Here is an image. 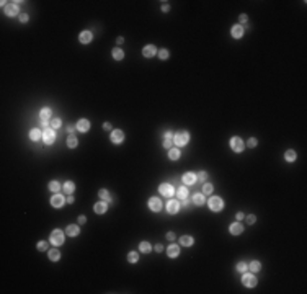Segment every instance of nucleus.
Returning <instances> with one entry per match:
<instances>
[{"label":"nucleus","mask_w":307,"mask_h":294,"mask_svg":"<svg viewBox=\"0 0 307 294\" xmlns=\"http://www.w3.org/2000/svg\"><path fill=\"white\" fill-rule=\"evenodd\" d=\"M38 249L41 250V252H46V250H48V242H39V244H38Z\"/></svg>","instance_id":"42"},{"label":"nucleus","mask_w":307,"mask_h":294,"mask_svg":"<svg viewBox=\"0 0 307 294\" xmlns=\"http://www.w3.org/2000/svg\"><path fill=\"white\" fill-rule=\"evenodd\" d=\"M284 159L288 160V162H294V160H296V152H294V151H288L284 154Z\"/></svg>","instance_id":"34"},{"label":"nucleus","mask_w":307,"mask_h":294,"mask_svg":"<svg viewBox=\"0 0 307 294\" xmlns=\"http://www.w3.org/2000/svg\"><path fill=\"white\" fill-rule=\"evenodd\" d=\"M206 177H207V173H206V172H199V175H198V180H199L201 183H206Z\"/></svg>","instance_id":"44"},{"label":"nucleus","mask_w":307,"mask_h":294,"mask_svg":"<svg viewBox=\"0 0 307 294\" xmlns=\"http://www.w3.org/2000/svg\"><path fill=\"white\" fill-rule=\"evenodd\" d=\"M178 253H180V247H178V245H170L168 249H167V255L172 257V258L177 257Z\"/></svg>","instance_id":"19"},{"label":"nucleus","mask_w":307,"mask_h":294,"mask_svg":"<svg viewBox=\"0 0 307 294\" xmlns=\"http://www.w3.org/2000/svg\"><path fill=\"white\" fill-rule=\"evenodd\" d=\"M167 239H168V240H173V239H175V234H173V232H168V234H167Z\"/></svg>","instance_id":"50"},{"label":"nucleus","mask_w":307,"mask_h":294,"mask_svg":"<svg viewBox=\"0 0 307 294\" xmlns=\"http://www.w3.org/2000/svg\"><path fill=\"white\" fill-rule=\"evenodd\" d=\"M20 21H23V23H25V21H28V15H26V13L20 15Z\"/></svg>","instance_id":"47"},{"label":"nucleus","mask_w":307,"mask_h":294,"mask_svg":"<svg viewBox=\"0 0 307 294\" xmlns=\"http://www.w3.org/2000/svg\"><path fill=\"white\" fill-rule=\"evenodd\" d=\"M39 118H41V121H48L51 118V109L49 108H43L41 113H39Z\"/></svg>","instance_id":"25"},{"label":"nucleus","mask_w":307,"mask_h":294,"mask_svg":"<svg viewBox=\"0 0 307 294\" xmlns=\"http://www.w3.org/2000/svg\"><path fill=\"white\" fill-rule=\"evenodd\" d=\"M142 54L146 56V57H152V56H155L157 54V49H155V46H146V48L142 49Z\"/></svg>","instance_id":"16"},{"label":"nucleus","mask_w":307,"mask_h":294,"mask_svg":"<svg viewBox=\"0 0 307 294\" xmlns=\"http://www.w3.org/2000/svg\"><path fill=\"white\" fill-rule=\"evenodd\" d=\"M59 258H61V253H59V250H57V249H51L49 250V260L57 262Z\"/></svg>","instance_id":"24"},{"label":"nucleus","mask_w":307,"mask_h":294,"mask_svg":"<svg viewBox=\"0 0 307 294\" xmlns=\"http://www.w3.org/2000/svg\"><path fill=\"white\" fill-rule=\"evenodd\" d=\"M103 128H105V129H111V124H109V123H105V124H103Z\"/></svg>","instance_id":"54"},{"label":"nucleus","mask_w":307,"mask_h":294,"mask_svg":"<svg viewBox=\"0 0 307 294\" xmlns=\"http://www.w3.org/2000/svg\"><path fill=\"white\" fill-rule=\"evenodd\" d=\"M64 201H66V198H64L62 194H54L53 199H51V204H53L54 207H61L64 204Z\"/></svg>","instance_id":"13"},{"label":"nucleus","mask_w":307,"mask_h":294,"mask_svg":"<svg viewBox=\"0 0 307 294\" xmlns=\"http://www.w3.org/2000/svg\"><path fill=\"white\" fill-rule=\"evenodd\" d=\"M242 283L247 288H255L257 286V278H255V275H252V273H245L242 276Z\"/></svg>","instance_id":"5"},{"label":"nucleus","mask_w":307,"mask_h":294,"mask_svg":"<svg viewBox=\"0 0 307 294\" xmlns=\"http://www.w3.org/2000/svg\"><path fill=\"white\" fill-rule=\"evenodd\" d=\"M149 207H150V209H152L154 212H157V211L162 209V201H160L159 198H155V196H152V198L149 199Z\"/></svg>","instance_id":"8"},{"label":"nucleus","mask_w":307,"mask_h":294,"mask_svg":"<svg viewBox=\"0 0 307 294\" xmlns=\"http://www.w3.org/2000/svg\"><path fill=\"white\" fill-rule=\"evenodd\" d=\"M43 139H44V142L48 144H53L54 142V139H56V131L53 129V128H44V131H43Z\"/></svg>","instance_id":"4"},{"label":"nucleus","mask_w":307,"mask_h":294,"mask_svg":"<svg viewBox=\"0 0 307 294\" xmlns=\"http://www.w3.org/2000/svg\"><path fill=\"white\" fill-rule=\"evenodd\" d=\"M180 242H181V245H185V247H190V245H193L194 239H193V237H190V235H183V237L180 239Z\"/></svg>","instance_id":"26"},{"label":"nucleus","mask_w":307,"mask_h":294,"mask_svg":"<svg viewBox=\"0 0 307 294\" xmlns=\"http://www.w3.org/2000/svg\"><path fill=\"white\" fill-rule=\"evenodd\" d=\"M168 51H167V49H160L159 51V57H160V59H168Z\"/></svg>","instance_id":"39"},{"label":"nucleus","mask_w":307,"mask_h":294,"mask_svg":"<svg viewBox=\"0 0 307 294\" xmlns=\"http://www.w3.org/2000/svg\"><path fill=\"white\" fill-rule=\"evenodd\" d=\"M255 221H257V217H255L253 214H250V216H247V222H248V224H253Z\"/></svg>","instance_id":"46"},{"label":"nucleus","mask_w":307,"mask_h":294,"mask_svg":"<svg viewBox=\"0 0 307 294\" xmlns=\"http://www.w3.org/2000/svg\"><path fill=\"white\" fill-rule=\"evenodd\" d=\"M159 190H160V193L164 196H172L173 194V186L168 185V183H162V185L159 186Z\"/></svg>","instance_id":"12"},{"label":"nucleus","mask_w":307,"mask_h":294,"mask_svg":"<svg viewBox=\"0 0 307 294\" xmlns=\"http://www.w3.org/2000/svg\"><path fill=\"white\" fill-rule=\"evenodd\" d=\"M3 10H5V13H7L8 16H15L16 13H18V7H16L15 3H5Z\"/></svg>","instance_id":"9"},{"label":"nucleus","mask_w":307,"mask_h":294,"mask_svg":"<svg viewBox=\"0 0 307 294\" xmlns=\"http://www.w3.org/2000/svg\"><path fill=\"white\" fill-rule=\"evenodd\" d=\"M162 10H164V11H168V10H170V5H168V3H164V5H162Z\"/></svg>","instance_id":"49"},{"label":"nucleus","mask_w":307,"mask_h":294,"mask_svg":"<svg viewBox=\"0 0 307 294\" xmlns=\"http://www.w3.org/2000/svg\"><path fill=\"white\" fill-rule=\"evenodd\" d=\"M211 191H212V185H209V183H203V193L209 194Z\"/></svg>","instance_id":"38"},{"label":"nucleus","mask_w":307,"mask_h":294,"mask_svg":"<svg viewBox=\"0 0 307 294\" xmlns=\"http://www.w3.org/2000/svg\"><path fill=\"white\" fill-rule=\"evenodd\" d=\"M237 219L242 221V219H244V212H237Z\"/></svg>","instance_id":"53"},{"label":"nucleus","mask_w":307,"mask_h":294,"mask_svg":"<svg viewBox=\"0 0 307 294\" xmlns=\"http://www.w3.org/2000/svg\"><path fill=\"white\" fill-rule=\"evenodd\" d=\"M113 57H114V59H116V61H121V59H123V57H124V53H123V51H121L119 48H116V49H113Z\"/></svg>","instance_id":"32"},{"label":"nucleus","mask_w":307,"mask_h":294,"mask_svg":"<svg viewBox=\"0 0 307 294\" xmlns=\"http://www.w3.org/2000/svg\"><path fill=\"white\" fill-rule=\"evenodd\" d=\"M64 190H66L67 193H72L74 190H75V185H74L72 181H66V183H64Z\"/></svg>","instance_id":"36"},{"label":"nucleus","mask_w":307,"mask_h":294,"mask_svg":"<svg viewBox=\"0 0 307 294\" xmlns=\"http://www.w3.org/2000/svg\"><path fill=\"white\" fill-rule=\"evenodd\" d=\"M139 260V255H137V252H131L129 255H127V262H131V263H136Z\"/></svg>","instance_id":"35"},{"label":"nucleus","mask_w":307,"mask_h":294,"mask_svg":"<svg viewBox=\"0 0 307 294\" xmlns=\"http://www.w3.org/2000/svg\"><path fill=\"white\" fill-rule=\"evenodd\" d=\"M85 222H87V217L85 216H80L79 217V224H85Z\"/></svg>","instance_id":"48"},{"label":"nucleus","mask_w":307,"mask_h":294,"mask_svg":"<svg viewBox=\"0 0 307 294\" xmlns=\"http://www.w3.org/2000/svg\"><path fill=\"white\" fill-rule=\"evenodd\" d=\"M30 137H31V141L41 139V137H43V131H39L38 128H33V129L30 131Z\"/></svg>","instance_id":"18"},{"label":"nucleus","mask_w":307,"mask_h":294,"mask_svg":"<svg viewBox=\"0 0 307 294\" xmlns=\"http://www.w3.org/2000/svg\"><path fill=\"white\" fill-rule=\"evenodd\" d=\"M204 201H206L204 194H201V193H196V194H193V203H194V204L201 206V204H204Z\"/></svg>","instance_id":"22"},{"label":"nucleus","mask_w":307,"mask_h":294,"mask_svg":"<svg viewBox=\"0 0 307 294\" xmlns=\"http://www.w3.org/2000/svg\"><path fill=\"white\" fill-rule=\"evenodd\" d=\"M77 144H79L77 137H75V136H69V139H67V146H69V147H70V149H75V147H77Z\"/></svg>","instance_id":"31"},{"label":"nucleus","mask_w":307,"mask_h":294,"mask_svg":"<svg viewBox=\"0 0 307 294\" xmlns=\"http://www.w3.org/2000/svg\"><path fill=\"white\" fill-rule=\"evenodd\" d=\"M181 180H183L185 185H194L196 180H198V177H196L194 173H191V172H188V173H185V175H183Z\"/></svg>","instance_id":"11"},{"label":"nucleus","mask_w":307,"mask_h":294,"mask_svg":"<svg viewBox=\"0 0 307 294\" xmlns=\"http://www.w3.org/2000/svg\"><path fill=\"white\" fill-rule=\"evenodd\" d=\"M77 129L80 132H87V131L90 129V121L88 119H80L79 123H77Z\"/></svg>","instance_id":"15"},{"label":"nucleus","mask_w":307,"mask_h":294,"mask_svg":"<svg viewBox=\"0 0 307 294\" xmlns=\"http://www.w3.org/2000/svg\"><path fill=\"white\" fill-rule=\"evenodd\" d=\"M190 141V136H188V132L186 131H181V132H177L175 136H173V144H177L178 147L180 146H185Z\"/></svg>","instance_id":"1"},{"label":"nucleus","mask_w":307,"mask_h":294,"mask_svg":"<svg viewBox=\"0 0 307 294\" xmlns=\"http://www.w3.org/2000/svg\"><path fill=\"white\" fill-rule=\"evenodd\" d=\"M229 230H230V234H234V235H239V234H242V232H244V226H242L240 222H234L232 226L229 227Z\"/></svg>","instance_id":"14"},{"label":"nucleus","mask_w":307,"mask_h":294,"mask_svg":"<svg viewBox=\"0 0 307 294\" xmlns=\"http://www.w3.org/2000/svg\"><path fill=\"white\" fill-rule=\"evenodd\" d=\"M51 242L54 245H62L64 244V232L61 229H54L53 234H51Z\"/></svg>","instance_id":"3"},{"label":"nucleus","mask_w":307,"mask_h":294,"mask_svg":"<svg viewBox=\"0 0 307 294\" xmlns=\"http://www.w3.org/2000/svg\"><path fill=\"white\" fill-rule=\"evenodd\" d=\"M224 207V201L219 198V196H212V198L209 199V209L211 211H216V212H219Z\"/></svg>","instance_id":"2"},{"label":"nucleus","mask_w":307,"mask_h":294,"mask_svg":"<svg viewBox=\"0 0 307 294\" xmlns=\"http://www.w3.org/2000/svg\"><path fill=\"white\" fill-rule=\"evenodd\" d=\"M59 126H61V119L59 118H54L53 121H51V128H53V129H57Z\"/></svg>","instance_id":"40"},{"label":"nucleus","mask_w":307,"mask_h":294,"mask_svg":"<svg viewBox=\"0 0 307 294\" xmlns=\"http://www.w3.org/2000/svg\"><path fill=\"white\" fill-rule=\"evenodd\" d=\"M230 147H232L234 152H242L245 147V144L240 137H232V139H230Z\"/></svg>","instance_id":"6"},{"label":"nucleus","mask_w":307,"mask_h":294,"mask_svg":"<svg viewBox=\"0 0 307 294\" xmlns=\"http://www.w3.org/2000/svg\"><path fill=\"white\" fill-rule=\"evenodd\" d=\"M98 196H100V199H103V201H113V198L109 196V193L106 191V190H100V191H98Z\"/></svg>","instance_id":"28"},{"label":"nucleus","mask_w":307,"mask_h":294,"mask_svg":"<svg viewBox=\"0 0 307 294\" xmlns=\"http://www.w3.org/2000/svg\"><path fill=\"white\" fill-rule=\"evenodd\" d=\"M79 232H80V227H79V226H75V224H72V226H69V227H67V234H69V235H72V237L79 235Z\"/></svg>","instance_id":"23"},{"label":"nucleus","mask_w":307,"mask_h":294,"mask_svg":"<svg viewBox=\"0 0 307 294\" xmlns=\"http://www.w3.org/2000/svg\"><path fill=\"white\" fill-rule=\"evenodd\" d=\"M139 250H141L142 253H149L150 250H152V247H150L149 242H141V245H139Z\"/></svg>","instance_id":"29"},{"label":"nucleus","mask_w":307,"mask_h":294,"mask_svg":"<svg viewBox=\"0 0 307 294\" xmlns=\"http://www.w3.org/2000/svg\"><path fill=\"white\" fill-rule=\"evenodd\" d=\"M93 209L96 214H103V212H106V203H103V201H100V203H96L93 206Z\"/></svg>","instance_id":"20"},{"label":"nucleus","mask_w":307,"mask_h":294,"mask_svg":"<svg viewBox=\"0 0 307 294\" xmlns=\"http://www.w3.org/2000/svg\"><path fill=\"white\" fill-rule=\"evenodd\" d=\"M172 146H173V139H172V137H165L164 147H172Z\"/></svg>","instance_id":"43"},{"label":"nucleus","mask_w":307,"mask_h":294,"mask_svg":"<svg viewBox=\"0 0 307 294\" xmlns=\"http://www.w3.org/2000/svg\"><path fill=\"white\" fill-rule=\"evenodd\" d=\"M162 250H164V247H162L160 244H157V245H155V252H162Z\"/></svg>","instance_id":"51"},{"label":"nucleus","mask_w":307,"mask_h":294,"mask_svg":"<svg viewBox=\"0 0 307 294\" xmlns=\"http://www.w3.org/2000/svg\"><path fill=\"white\" fill-rule=\"evenodd\" d=\"M247 146H248V147H255V146H257V139H253V137H252V139H248Z\"/></svg>","instance_id":"45"},{"label":"nucleus","mask_w":307,"mask_h":294,"mask_svg":"<svg viewBox=\"0 0 307 294\" xmlns=\"http://www.w3.org/2000/svg\"><path fill=\"white\" fill-rule=\"evenodd\" d=\"M242 34H244V26H242V25H235L232 28V36L234 38H242Z\"/></svg>","instance_id":"21"},{"label":"nucleus","mask_w":307,"mask_h":294,"mask_svg":"<svg viewBox=\"0 0 307 294\" xmlns=\"http://www.w3.org/2000/svg\"><path fill=\"white\" fill-rule=\"evenodd\" d=\"M168 157H170V160H178L180 159V151H178V149H170Z\"/></svg>","instance_id":"30"},{"label":"nucleus","mask_w":307,"mask_h":294,"mask_svg":"<svg viewBox=\"0 0 307 294\" xmlns=\"http://www.w3.org/2000/svg\"><path fill=\"white\" fill-rule=\"evenodd\" d=\"M111 142H114V144H119V142H123V139H124V134H123V131H119V129H114L113 132H111Z\"/></svg>","instance_id":"10"},{"label":"nucleus","mask_w":307,"mask_h":294,"mask_svg":"<svg viewBox=\"0 0 307 294\" xmlns=\"http://www.w3.org/2000/svg\"><path fill=\"white\" fill-rule=\"evenodd\" d=\"M49 190H51V191H59V190H61V185H59V181H51L49 183Z\"/></svg>","instance_id":"37"},{"label":"nucleus","mask_w":307,"mask_h":294,"mask_svg":"<svg viewBox=\"0 0 307 294\" xmlns=\"http://www.w3.org/2000/svg\"><path fill=\"white\" fill-rule=\"evenodd\" d=\"M247 268H248V265L245 262H239V263H237V270H239V271H245Z\"/></svg>","instance_id":"41"},{"label":"nucleus","mask_w":307,"mask_h":294,"mask_svg":"<svg viewBox=\"0 0 307 294\" xmlns=\"http://www.w3.org/2000/svg\"><path fill=\"white\" fill-rule=\"evenodd\" d=\"M177 194H178V199H186L188 198V190L186 188H185V186H180V190H178V191H177Z\"/></svg>","instance_id":"27"},{"label":"nucleus","mask_w":307,"mask_h":294,"mask_svg":"<svg viewBox=\"0 0 307 294\" xmlns=\"http://www.w3.org/2000/svg\"><path fill=\"white\" fill-rule=\"evenodd\" d=\"M240 21H242V23H245V21H247V15H245V13H242V15H240Z\"/></svg>","instance_id":"52"},{"label":"nucleus","mask_w":307,"mask_h":294,"mask_svg":"<svg viewBox=\"0 0 307 294\" xmlns=\"http://www.w3.org/2000/svg\"><path fill=\"white\" fill-rule=\"evenodd\" d=\"M92 33L90 31H82L80 33V43H83V44H88L90 41H92Z\"/></svg>","instance_id":"17"},{"label":"nucleus","mask_w":307,"mask_h":294,"mask_svg":"<svg viewBox=\"0 0 307 294\" xmlns=\"http://www.w3.org/2000/svg\"><path fill=\"white\" fill-rule=\"evenodd\" d=\"M248 266H250V270H252L253 273H257V271H260V268H262V263L255 260V262H252L250 265H248Z\"/></svg>","instance_id":"33"},{"label":"nucleus","mask_w":307,"mask_h":294,"mask_svg":"<svg viewBox=\"0 0 307 294\" xmlns=\"http://www.w3.org/2000/svg\"><path fill=\"white\" fill-rule=\"evenodd\" d=\"M178 209H180V203H178L177 199H170L168 203H167V212H170V214H177Z\"/></svg>","instance_id":"7"},{"label":"nucleus","mask_w":307,"mask_h":294,"mask_svg":"<svg viewBox=\"0 0 307 294\" xmlns=\"http://www.w3.org/2000/svg\"><path fill=\"white\" fill-rule=\"evenodd\" d=\"M74 129H75V128H74V126H69V128H67V131H69V132H70V134H72V132H74Z\"/></svg>","instance_id":"55"}]
</instances>
